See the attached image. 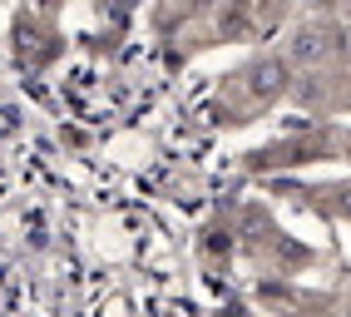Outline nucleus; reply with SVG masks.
<instances>
[{
  "label": "nucleus",
  "instance_id": "obj_2",
  "mask_svg": "<svg viewBox=\"0 0 351 317\" xmlns=\"http://www.w3.org/2000/svg\"><path fill=\"white\" fill-rule=\"evenodd\" d=\"M292 64H317L322 55H326V35L322 30H307V25H302L297 35H292Z\"/></svg>",
  "mask_w": 351,
  "mask_h": 317
},
{
  "label": "nucleus",
  "instance_id": "obj_3",
  "mask_svg": "<svg viewBox=\"0 0 351 317\" xmlns=\"http://www.w3.org/2000/svg\"><path fill=\"white\" fill-rule=\"evenodd\" d=\"M341 209H346V213H351V189H346V193H341Z\"/></svg>",
  "mask_w": 351,
  "mask_h": 317
},
{
  "label": "nucleus",
  "instance_id": "obj_1",
  "mask_svg": "<svg viewBox=\"0 0 351 317\" xmlns=\"http://www.w3.org/2000/svg\"><path fill=\"white\" fill-rule=\"evenodd\" d=\"M287 89V60H257L247 70V95L252 99H277Z\"/></svg>",
  "mask_w": 351,
  "mask_h": 317
}]
</instances>
